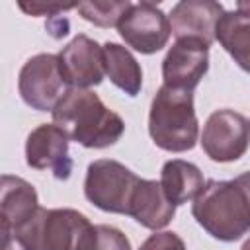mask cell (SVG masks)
<instances>
[{
	"instance_id": "cell-22",
	"label": "cell",
	"mask_w": 250,
	"mask_h": 250,
	"mask_svg": "<svg viewBox=\"0 0 250 250\" xmlns=\"http://www.w3.org/2000/svg\"><path fill=\"white\" fill-rule=\"evenodd\" d=\"M2 250H23V246L14 238L12 232L2 230Z\"/></svg>"
},
{
	"instance_id": "cell-9",
	"label": "cell",
	"mask_w": 250,
	"mask_h": 250,
	"mask_svg": "<svg viewBox=\"0 0 250 250\" xmlns=\"http://www.w3.org/2000/svg\"><path fill=\"white\" fill-rule=\"evenodd\" d=\"M68 135L55 123L35 127L25 141V162L35 170H51L57 180H66L72 172L68 156Z\"/></svg>"
},
{
	"instance_id": "cell-6",
	"label": "cell",
	"mask_w": 250,
	"mask_h": 250,
	"mask_svg": "<svg viewBox=\"0 0 250 250\" xmlns=\"http://www.w3.org/2000/svg\"><path fill=\"white\" fill-rule=\"evenodd\" d=\"M18 90L29 107L53 113L70 90V84L61 70L59 55L39 53L27 59L18 76Z\"/></svg>"
},
{
	"instance_id": "cell-11",
	"label": "cell",
	"mask_w": 250,
	"mask_h": 250,
	"mask_svg": "<svg viewBox=\"0 0 250 250\" xmlns=\"http://www.w3.org/2000/svg\"><path fill=\"white\" fill-rule=\"evenodd\" d=\"M61 70L70 88H92L104 80V47L80 33L59 53Z\"/></svg>"
},
{
	"instance_id": "cell-18",
	"label": "cell",
	"mask_w": 250,
	"mask_h": 250,
	"mask_svg": "<svg viewBox=\"0 0 250 250\" xmlns=\"http://www.w3.org/2000/svg\"><path fill=\"white\" fill-rule=\"evenodd\" d=\"M131 8V2L127 0H105V2H80L76 6L78 14L98 25V27H117L125 12Z\"/></svg>"
},
{
	"instance_id": "cell-17",
	"label": "cell",
	"mask_w": 250,
	"mask_h": 250,
	"mask_svg": "<svg viewBox=\"0 0 250 250\" xmlns=\"http://www.w3.org/2000/svg\"><path fill=\"white\" fill-rule=\"evenodd\" d=\"M104 66L109 80L127 96H137L143 86V70L131 51L119 43L104 45Z\"/></svg>"
},
{
	"instance_id": "cell-19",
	"label": "cell",
	"mask_w": 250,
	"mask_h": 250,
	"mask_svg": "<svg viewBox=\"0 0 250 250\" xmlns=\"http://www.w3.org/2000/svg\"><path fill=\"white\" fill-rule=\"evenodd\" d=\"M84 250H131V242L119 229L109 225H96L94 234Z\"/></svg>"
},
{
	"instance_id": "cell-23",
	"label": "cell",
	"mask_w": 250,
	"mask_h": 250,
	"mask_svg": "<svg viewBox=\"0 0 250 250\" xmlns=\"http://www.w3.org/2000/svg\"><path fill=\"white\" fill-rule=\"evenodd\" d=\"M236 10L242 12L244 16H250V0H240V2L236 4Z\"/></svg>"
},
{
	"instance_id": "cell-14",
	"label": "cell",
	"mask_w": 250,
	"mask_h": 250,
	"mask_svg": "<svg viewBox=\"0 0 250 250\" xmlns=\"http://www.w3.org/2000/svg\"><path fill=\"white\" fill-rule=\"evenodd\" d=\"M176 215V205L164 193L160 182L141 178L129 205V217H133L139 225L158 230L164 229Z\"/></svg>"
},
{
	"instance_id": "cell-10",
	"label": "cell",
	"mask_w": 250,
	"mask_h": 250,
	"mask_svg": "<svg viewBox=\"0 0 250 250\" xmlns=\"http://www.w3.org/2000/svg\"><path fill=\"white\" fill-rule=\"evenodd\" d=\"M209 68V47L199 41L182 39L176 41L164 61H162V78L164 86L174 90L193 92Z\"/></svg>"
},
{
	"instance_id": "cell-16",
	"label": "cell",
	"mask_w": 250,
	"mask_h": 250,
	"mask_svg": "<svg viewBox=\"0 0 250 250\" xmlns=\"http://www.w3.org/2000/svg\"><path fill=\"white\" fill-rule=\"evenodd\" d=\"M215 39L234 62L250 74V16H244L238 10L225 12L217 23Z\"/></svg>"
},
{
	"instance_id": "cell-2",
	"label": "cell",
	"mask_w": 250,
	"mask_h": 250,
	"mask_svg": "<svg viewBox=\"0 0 250 250\" xmlns=\"http://www.w3.org/2000/svg\"><path fill=\"white\" fill-rule=\"evenodd\" d=\"M53 123L61 127L70 141L86 148H107L115 145L123 131V119L104 105L98 94L84 88H70L53 109Z\"/></svg>"
},
{
	"instance_id": "cell-20",
	"label": "cell",
	"mask_w": 250,
	"mask_h": 250,
	"mask_svg": "<svg viewBox=\"0 0 250 250\" xmlns=\"http://www.w3.org/2000/svg\"><path fill=\"white\" fill-rule=\"evenodd\" d=\"M139 250H186L184 240L172 232V230H162V232H154L150 234Z\"/></svg>"
},
{
	"instance_id": "cell-7",
	"label": "cell",
	"mask_w": 250,
	"mask_h": 250,
	"mask_svg": "<svg viewBox=\"0 0 250 250\" xmlns=\"http://www.w3.org/2000/svg\"><path fill=\"white\" fill-rule=\"evenodd\" d=\"M250 145V121L232 109L213 111L201 133V146L215 162L238 160Z\"/></svg>"
},
{
	"instance_id": "cell-21",
	"label": "cell",
	"mask_w": 250,
	"mask_h": 250,
	"mask_svg": "<svg viewBox=\"0 0 250 250\" xmlns=\"http://www.w3.org/2000/svg\"><path fill=\"white\" fill-rule=\"evenodd\" d=\"M18 6L27 16H57L61 12L76 8L78 4H45V2H31V4H27V2H20Z\"/></svg>"
},
{
	"instance_id": "cell-3",
	"label": "cell",
	"mask_w": 250,
	"mask_h": 250,
	"mask_svg": "<svg viewBox=\"0 0 250 250\" xmlns=\"http://www.w3.org/2000/svg\"><path fill=\"white\" fill-rule=\"evenodd\" d=\"M148 133L152 143L168 152L191 150L197 143L199 123L193 107V94L160 86L152 98L148 113Z\"/></svg>"
},
{
	"instance_id": "cell-13",
	"label": "cell",
	"mask_w": 250,
	"mask_h": 250,
	"mask_svg": "<svg viewBox=\"0 0 250 250\" xmlns=\"http://www.w3.org/2000/svg\"><path fill=\"white\" fill-rule=\"evenodd\" d=\"M39 209L35 188L23 178L4 174L0 180V219L2 230L14 232Z\"/></svg>"
},
{
	"instance_id": "cell-24",
	"label": "cell",
	"mask_w": 250,
	"mask_h": 250,
	"mask_svg": "<svg viewBox=\"0 0 250 250\" xmlns=\"http://www.w3.org/2000/svg\"><path fill=\"white\" fill-rule=\"evenodd\" d=\"M240 250H250V238H248V240L242 244V248H240Z\"/></svg>"
},
{
	"instance_id": "cell-1",
	"label": "cell",
	"mask_w": 250,
	"mask_h": 250,
	"mask_svg": "<svg viewBox=\"0 0 250 250\" xmlns=\"http://www.w3.org/2000/svg\"><path fill=\"white\" fill-rule=\"evenodd\" d=\"M193 219L213 238L234 242L250 230V170L234 180H209L193 199Z\"/></svg>"
},
{
	"instance_id": "cell-4",
	"label": "cell",
	"mask_w": 250,
	"mask_h": 250,
	"mask_svg": "<svg viewBox=\"0 0 250 250\" xmlns=\"http://www.w3.org/2000/svg\"><path fill=\"white\" fill-rule=\"evenodd\" d=\"M94 229L96 225L76 209L39 207L12 234L23 250H84Z\"/></svg>"
},
{
	"instance_id": "cell-8",
	"label": "cell",
	"mask_w": 250,
	"mask_h": 250,
	"mask_svg": "<svg viewBox=\"0 0 250 250\" xmlns=\"http://www.w3.org/2000/svg\"><path fill=\"white\" fill-rule=\"evenodd\" d=\"M117 31L131 49L143 55H152L166 47L172 33L168 16L152 2L131 4L117 23Z\"/></svg>"
},
{
	"instance_id": "cell-15",
	"label": "cell",
	"mask_w": 250,
	"mask_h": 250,
	"mask_svg": "<svg viewBox=\"0 0 250 250\" xmlns=\"http://www.w3.org/2000/svg\"><path fill=\"white\" fill-rule=\"evenodd\" d=\"M160 186L174 205L193 201L205 188L201 170L182 158L168 160L160 172Z\"/></svg>"
},
{
	"instance_id": "cell-12",
	"label": "cell",
	"mask_w": 250,
	"mask_h": 250,
	"mask_svg": "<svg viewBox=\"0 0 250 250\" xmlns=\"http://www.w3.org/2000/svg\"><path fill=\"white\" fill-rule=\"evenodd\" d=\"M225 14L223 6L213 0H182L178 2L170 16V29L176 41L189 39L205 43L207 47L215 41L217 23Z\"/></svg>"
},
{
	"instance_id": "cell-5",
	"label": "cell",
	"mask_w": 250,
	"mask_h": 250,
	"mask_svg": "<svg viewBox=\"0 0 250 250\" xmlns=\"http://www.w3.org/2000/svg\"><path fill=\"white\" fill-rule=\"evenodd\" d=\"M139 180L141 178L125 164L111 158H100L86 170L84 195L92 205L105 213L129 215L131 197Z\"/></svg>"
}]
</instances>
